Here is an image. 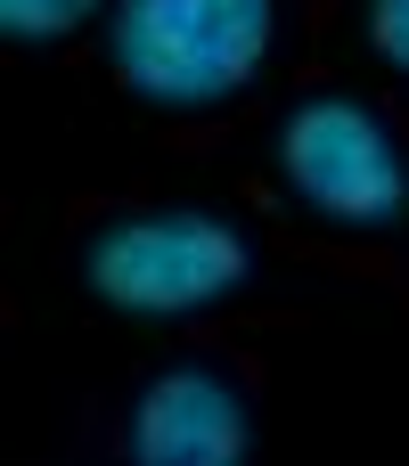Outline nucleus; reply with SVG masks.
Listing matches in <instances>:
<instances>
[{
	"label": "nucleus",
	"mask_w": 409,
	"mask_h": 466,
	"mask_svg": "<svg viewBox=\"0 0 409 466\" xmlns=\"http://www.w3.org/2000/svg\"><path fill=\"white\" fill-rule=\"evenodd\" d=\"M246 442H254L246 393H238V377H221L205 360L148 377L131 401V426H123V451L139 466H230L246 459Z\"/></svg>",
	"instance_id": "4"
},
{
	"label": "nucleus",
	"mask_w": 409,
	"mask_h": 466,
	"mask_svg": "<svg viewBox=\"0 0 409 466\" xmlns=\"http://www.w3.org/2000/svg\"><path fill=\"white\" fill-rule=\"evenodd\" d=\"M271 156H279V180H287L320 221H336V229L377 238V229H394L409 213L402 139H394V123H385L377 106H361L353 90L303 98V106L279 123Z\"/></svg>",
	"instance_id": "3"
},
{
	"label": "nucleus",
	"mask_w": 409,
	"mask_h": 466,
	"mask_svg": "<svg viewBox=\"0 0 409 466\" xmlns=\"http://www.w3.org/2000/svg\"><path fill=\"white\" fill-rule=\"evenodd\" d=\"M82 279L98 303L131 319H180L254 279V238L205 205H156V213H115L82 246Z\"/></svg>",
	"instance_id": "2"
},
{
	"label": "nucleus",
	"mask_w": 409,
	"mask_h": 466,
	"mask_svg": "<svg viewBox=\"0 0 409 466\" xmlns=\"http://www.w3.org/2000/svg\"><path fill=\"white\" fill-rule=\"evenodd\" d=\"M98 0H0V33L8 41H57L90 16Z\"/></svg>",
	"instance_id": "5"
},
{
	"label": "nucleus",
	"mask_w": 409,
	"mask_h": 466,
	"mask_svg": "<svg viewBox=\"0 0 409 466\" xmlns=\"http://www.w3.org/2000/svg\"><path fill=\"white\" fill-rule=\"evenodd\" d=\"M369 41H377L385 66L409 74V0H369Z\"/></svg>",
	"instance_id": "6"
},
{
	"label": "nucleus",
	"mask_w": 409,
	"mask_h": 466,
	"mask_svg": "<svg viewBox=\"0 0 409 466\" xmlns=\"http://www.w3.org/2000/svg\"><path fill=\"white\" fill-rule=\"evenodd\" d=\"M271 33H279V0H115L107 49L131 98L221 106L262 74Z\"/></svg>",
	"instance_id": "1"
}]
</instances>
